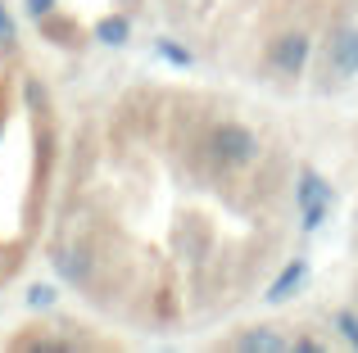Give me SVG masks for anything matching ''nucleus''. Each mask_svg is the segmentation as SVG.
I'll return each mask as SVG.
<instances>
[{
    "mask_svg": "<svg viewBox=\"0 0 358 353\" xmlns=\"http://www.w3.org/2000/svg\"><path fill=\"white\" fill-rule=\"evenodd\" d=\"M331 73L336 77H358V27L331 41Z\"/></svg>",
    "mask_w": 358,
    "mask_h": 353,
    "instance_id": "nucleus-6",
    "label": "nucleus"
},
{
    "mask_svg": "<svg viewBox=\"0 0 358 353\" xmlns=\"http://www.w3.org/2000/svg\"><path fill=\"white\" fill-rule=\"evenodd\" d=\"M209 154L222 168H250V163L259 159V136L245 123H218L209 132Z\"/></svg>",
    "mask_w": 358,
    "mask_h": 353,
    "instance_id": "nucleus-1",
    "label": "nucleus"
},
{
    "mask_svg": "<svg viewBox=\"0 0 358 353\" xmlns=\"http://www.w3.org/2000/svg\"><path fill=\"white\" fill-rule=\"evenodd\" d=\"M295 204H299V227H304V231H317L327 218H331V209H336L331 181H327L322 172L304 168V172H299V186H295Z\"/></svg>",
    "mask_w": 358,
    "mask_h": 353,
    "instance_id": "nucleus-2",
    "label": "nucleus"
},
{
    "mask_svg": "<svg viewBox=\"0 0 358 353\" xmlns=\"http://www.w3.org/2000/svg\"><path fill=\"white\" fill-rule=\"evenodd\" d=\"M308 54H313L308 32H277V36L268 41V68L281 73V77H304Z\"/></svg>",
    "mask_w": 358,
    "mask_h": 353,
    "instance_id": "nucleus-3",
    "label": "nucleus"
},
{
    "mask_svg": "<svg viewBox=\"0 0 358 353\" xmlns=\"http://www.w3.org/2000/svg\"><path fill=\"white\" fill-rule=\"evenodd\" d=\"M50 299H55V290H45V285H41V290H32V303H36V308H45Z\"/></svg>",
    "mask_w": 358,
    "mask_h": 353,
    "instance_id": "nucleus-12",
    "label": "nucleus"
},
{
    "mask_svg": "<svg viewBox=\"0 0 358 353\" xmlns=\"http://www.w3.org/2000/svg\"><path fill=\"white\" fill-rule=\"evenodd\" d=\"M27 9L41 18V14H50V9H55V0H27Z\"/></svg>",
    "mask_w": 358,
    "mask_h": 353,
    "instance_id": "nucleus-11",
    "label": "nucleus"
},
{
    "mask_svg": "<svg viewBox=\"0 0 358 353\" xmlns=\"http://www.w3.org/2000/svg\"><path fill=\"white\" fill-rule=\"evenodd\" d=\"M231 349H245V353H286L290 340L281 336V331H272V326H250L245 336L231 340Z\"/></svg>",
    "mask_w": 358,
    "mask_h": 353,
    "instance_id": "nucleus-5",
    "label": "nucleus"
},
{
    "mask_svg": "<svg viewBox=\"0 0 358 353\" xmlns=\"http://www.w3.org/2000/svg\"><path fill=\"white\" fill-rule=\"evenodd\" d=\"M304 281H308V258H290V263L277 272V281L268 285V294H263V299H268V303H286V299H295V290Z\"/></svg>",
    "mask_w": 358,
    "mask_h": 353,
    "instance_id": "nucleus-4",
    "label": "nucleus"
},
{
    "mask_svg": "<svg viewBox=\"0 0 358 353\" xmlns=\"http://www.w3.org/2000/svg\"><path fill=\"white\" fill-rule=\"evenodd\" d=\"M127 32H131L127 18H105V23L96 27V36H100L105 45H122V41H127Z\"/></svg>",
    "mask_w": 358,
    "mask_h": 353,
    "instance_id": "nucleus-7",
    "label": "nucleus"
},
{
    "mask_svg": "<svg viewBox=\"0 0 358 353\" xmlns=\"http://www.w3.org/2000/svg\"><path fill=\"white\" fill-rule=\"evenodd\" d=\"M159 54H164L168 63H177V68H191V50H182V45H173V41H159Z\"/></svg>",
    "mask_w": 358,
    "mask_h": 353,
    "instance_id": "nucleus-9",
    "label": "nucleus"
},
{
    "mask_svg": "<svg viewBox=\"0 0 358 353\" xmlns=\"http://www.w3.org/2000/svg\"><path fill=\"white\" fill-rule=\"evenodd\" d=\"M336 331H341V340L350 349H358V313L354 308H341V313H336Z\"/></svg>",
    "mask_w": 358,
    "mask_h": 353,
    "instance_id": "nucleus-8",
    "label": "nucleus"
},
{
    "mask_svg": "<svg viewBox=\"0 0 358 353\" xmlns=\"http://www.w3.org/2000/svg\"><path fill=\"white\" fill-rule=\"evenodd\" d=\"M0 41H14V23H9L5 5H0Z\"/></svg>",
    "mask_w": 358,
    "mask_h": 353,
    "instance_id": "nucleus-10",
    "label": "nucleus"
}]
</instances>
